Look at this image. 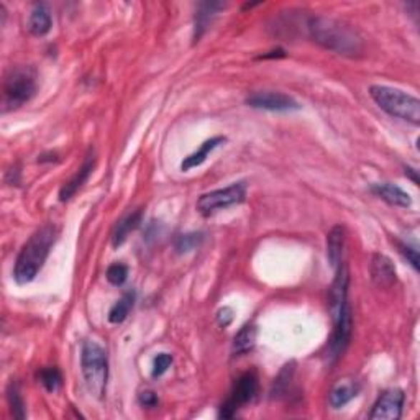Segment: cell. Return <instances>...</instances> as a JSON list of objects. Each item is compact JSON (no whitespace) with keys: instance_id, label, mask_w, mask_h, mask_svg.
Listing matches in <instances>:
<instances>
[{"instance_id":"cell-18","label":"cell","mask_w":420,"mask_h":420,"mask_svg":"<svg viewBox=\"0 0 420 420\" xmlns=\"http://www.w3.org/2000/svg\"><path fill=\"white\" fill-rule=\"evenodd\" d=\"M225 141H226L225 136H214V138H210V140L204 141L197 151H194L187 158H184V161L181 163V171H191V169L197 168V166L204 164L206 163V159L209 158V154Z\"/></svg>"},{"instance_id":"cell-14","label":"cell","mask_w":420,"mask_h":420,"mask_svg":"<svg viewBox=\"0 0 420 420\" xmlns=\"http://www.w3.org/2000/svg\"><path fill=\"white\" fill-rule=\"evenodd\" d=\"M225 9L222 2H201L197 5V12L194 19V41H199L204 33L209 30L212 21L220 10Z\"/></svg>"},{"instance_id":"cell-11","label":"cell","mask_w":420,"mask_h":420,"mask_svg":"<svg viewBox=\"0 0 420 420\" xmlns=\"http://www.w3.org/2000/svg\"><path fill=\"white\" fill-rule=\"evenodd\" d=\"M335 279L331 283L330 292H329V306L331 319H335L336 315L341 312V309L348 306V283H350V276H348V269L345 261L335 269Z\"/></svg>"},{"instance_id":"cell-21","label":"cell","mask_w":420,"mask_h":420,"mask_svg":"<svg viewBox=\"0 0 420 420\" xmlns=\"http://www.w3.org/2000/svg\"><path fill=\"white\" fill-rule=\"evenodd\" d=\"M256 344V329L255 325H245L234 339V353L235 355H246L250 353Z\"/></svg>"},{"instance_id":"cell-17","label":"cell","mask_w":420,"mask_h":420,"mask_svg":"<svg viewBox=\"0 0 420 420\" xmlns=\"http://www.w3.org/2000/svg\"><path fill=\"white\" fill-rule=\"evenodd\" d=\"M358 391H360V386H358L356 381L353 379H344L339 381L334 386V389L330 391L329 402L334 409H341L345 407L351 399H355L358 396Z\"/></svg>"},{"instance_id":"cell-23","label":"cell","mask_w":420,"mask_h":420,"mask_svg":"<svg viewBox=\"0 0 420 420\" xmlns=\"http://www.w3.org/2000/svg\"><path fill=\"white\" fill-rule=\"evenodd\" d=\"M5 392H7V402H9L12 416L19 420H24L26 417V411H25V402H24V397H21L19 383L14 379L10 381L7 386V391Z\"/></svg>"},{"instance_id":"cell-8","label":"cell","mask_w":420,"mask_h":420,"mask_svg":"<svg viewBox=\"0 0 420 420\" xmlns=\"http://www.w3.org/2000/svg\"><path fill=\"white\" fill-rule=\"evenodd\" d=\"M245 102L246 105H250L251 109L269 110V112H292V110L301 109V105L297 104L294 97L278 91L253 92L246 97Z\"/></svg>"},{"instance_id":"cell-7","label":"cell","mask_w":420,"mask_h":420,"mask_svg":"<svg viewBox=\"0 0 420 420\" xmlns=\"http://www.w3.org/2000/svg\"><path fill=\"white\" fill-rule=\"evenodd\" d=\"M258 392V378L255 373H245L235 381L234 388L230 391V396L220 407V419H231L243 406L255 399Z\"/></svg>"},{"instance_id":"cell-25","label":"cell","mask_w":420,"mask_h":420,"mask_svg":"<svg viewBox=\"0 0 420 420\" xmlns=\"http://www.w3.org/2000/svg\"><path fill=\"white\" fill-rule=\"evenodd\" d=\"M204 241V234H187L181 235L174 243V248L178 253H189L201 245Z\"/></svg>"},{"instance_id":"cell-30","label":"cell","mask_w":420,"mask_h":420,"mask_svg":"<svg viewBox=\"0 0 420 420\" xmlns=\"http://www.w3.org/2000/svg\"><path fill=\"white\" fill-rule=\"evenodd\" d=\"M138 401L143 407H156L158 406V396L153 391H141L138 396Z\"/></svg>"},{"instance_id":"cell-5","label":"cell","mask_w":420,"mask_h":420,"mask_svg":"<svg viewBox=\"0 0 420 420\" xmlns=\"http://www.w3.org/2000/svg\"><path fill=\"white\" fill-rule=\"evenodd\" d=\"M36 71L31 66H19L5 74L2 87V110L20 109L36 94Z\"/></svg>"},{"instance_id":"cell-4","label":"cell","mask_w":420,"mask_h":420,"mask_svg":"<svg viewBox=\"0 0 420 420\" xmlns=\"http://www.w3.org/2000/svg\"><path fill=\"white\" fill-rule=\"evenodd\" d=\"M81 368L91 394L104 399L109 379V356L105 348L97 341H84L81 350Z\"/></svg>"},{"instance_id":"cell-20","label":"cell","mask_w":420,"mask_h":420,"mask_svg":"<svg viewBox=\"0 0 420 420\" xmlns=\"http://www.w3.org/2000/svg\"><path fill=\"white\" fill-rule=\"evenodd\" d=\"M141 215H143L141 210H136V212H131L130 215H126L125 219L120 220L117 226H115L114 235H112V243L115 248L120 246L121 243L126 240V236H129L131 231L141 224Z\"/></svg>"},{"instance_id":"cell-33","label":"cell","mask_w":420,"mask_h":420,"mask_svg":"<svg viewBox=\"0 0 420 420\" xmlns=\"http://www.w3.org/2000/svg\"><path fill=\"white\" fill-rule=\"evenodd\" d=\"M407 174L412 178L414 184H419V178H417V171H416V169H412L411 166H407V168H406V176H407Z\"/></svg>"},{"instance_id":"cell-26","label":"cell","mask_w":420,"mask_h":420,"mask_svg":"<svg viewBox=\"0 0 420 420\" xmlns=\"http://www.w3.org/2000/svg\"><path fill=\"white\" fill-rule=\"evenodd\" d=\"M292 373H294V364L292 363L286 364L284 369L279 373L278 379H276V383L273 386V396L274 397H279L287 389V386H289V383H291Z\"/></svg>"},{"instance_id":"cell-1","label":"cell","mask_w":420,"mask_h":420,"mask_svg":"<svg viewBox=\"0 0 420 420\" xmlns=\"http://www.w3.org/2000/svg\"><path fill=\"white\" fill-rule=\"evenodd\" d=\"M307 30L312 40L329 51L348 58H356L363 53V38L345 21L330 16H312L307 21Z\"/></svg>"},{"instance_id":"cell-22","label":"cell","mask_w":420,"mask_h":420,"mask_svg":"<svg viewBox=\"0 0 420 420\" xmlns=\"http://www.w3.org/2000/svg\"><path fill=\"white\" fill-rule=\"evenodd\" d=\"M135 304V291H129L125 292L120 299L115 302V306L110 309L109 312V322L110 324H121L124 320L129 317V314L131 311Z\"/></svg>"},{"instance_id":"cell-31","label":"cell","mask_w":420,"mask_h":420,"mask_svg":"<svg viewBox=\"0 0 420 420\" xmlns=\"http://www.w3.org/2000/svg\"><path fill=\"white\" fill-rule=\"evenodd\" d=\"M231 320H234V311H231L230 307H224L220 309L219 314H217V322L220 327H229L231 324Z\"/></svg>"},{"instance_id":"cell-13","label":"cell","mask_w":420,"mask_h":420,"mask_svg":"<svg viewBox=\"0 0 420 420\" xmlns=\"http://www.w3.org/2000/svg\"><path fill=\"white\" fill-rule=\"evenodd\" d=\"M371 279L378 287H391L396 281V268L388 256L376 253L371 258Z\"/></svg>"},{"instance_id":"cell-24","label":"cell","mask_w":420,"mask_h":420,"mask_svg":"<svg viewBox=\"0 0 420 420\" xmlns=\"http://www.w3.org/2000/svg\"><path fill=\"white\" fill-rule=\"evenodd\" d=\"M36 378L48 392H56L61 388V384H63V376H61L56 366L41 368L40 371H38Z\"/></svg>"},{"instance_id":"cell-10","label":"cell","mask_w":420,"mask_h":420,"mask_svg":"<svg viewBox=\"0 0 420 420\" xmlns=\"http://www.w3.org/2000/svg\"><path fill=\"white\" fill-rule=\"evenodd\" d=\"M351 329H353V320H351V309L350 304L341 309V312L334 319V335L330 340V356L331 358H340L344 355V351L350 345L351 340Z\"/></svg>"},{"instance_id":"cell-16","label":"cell","mask_w":420,"mask_h":420,"mask_svg":"<svg viewBox=\"0 0 420 420\" xmlns=\"http://www.w3.org/2000/svg\"><path fill=\"white\" fill-rule=\"evenodd\" d=\"M345 248V229L341 225H335L327 235V256L331 268L336 269L344 263Z\"/></svg>"},{"instance_id":"cell-27","label":"cell","mask_w":420,"mask_h":420,"mask_svg":"<svg viewBox=\"0 0 420 420\" xmlns=\"http://www.w3.org/2000/svg\"><path fill=\"white\" fill-rule=\"evenodd\" d=\"M126 278H129V268H126L125 264L121 263L110 264L107 269V279L110 284L121 286L126 281Z\"/></svg>"},{"instance_id":"cell-28","label":"cell","mask_w":420,"mask_h":420,"mask_svg":"<svg viewBox=\"0 0 420 420\" xmlns=\"http://www.w3.org/2000/svg\"><path fill=\"white\" fill-rule=\"evenodd\" d=\"M171 363H173V356H171L169 353H159V355L154 358V361H153V376L154 378H159V376H163L166 371H168Z\"/></svg>"},{"instance_id":"cell-2","label":"cell","mask_w":420,"mask_h":420,"mask_svg":"<svg viewBox=\"0 0 420 420\" xmlns=\"http://www.w3.org/2000/svg\"><path fill=\"white\" fill-rule=\"evenodd\" d=\"M56 236L58 230L53 224L43 225L30 236L16 256L14 268V278L16 283L29 284L36 278L49 256L53 245L56 243Z\"/></svg>"},{"instance_id":"cell-3","label":"cell","mask_w":420,"mask_h":420,"mask_svg":"<svg viewBox=\"0 0 420 420\" xmlns=\"http://www.w3.org/2000/svg\"><path fill=\"white\" fill-rule=\"evenodd\" d=\"M369 96L391 117L409 121L412 125L420 124V101L412 94L389 86L374 84L369 87Z\"/></svg>"},{"instance_id":"cell-9","label":"cell","mask_w":420,"mask_h":420,"mask_svg":"<svg viewBox=\"0 0 420 420\" xmlns=\"http://www.w3.org/2000/svg\"><path fill=\"white\" fill-rule=\"evenodd\" d=\"M406 394L402 389H388L378 397L369 412L371 420H397L402 416Z\"/></svg>"},{"instance_id":"cell-19","label":"cell","mask_w":420,"mask_h":420,"mask_svg":"<svg viewBox=\"0 0 420 420\" xmlns=\"http://www.w3.org/2000/svg\"><path fill=\"white\" fill-rule=\"evenodd\" d=\"M53 26V19L51 14L46 5H36L35 9L31 10L30 19H29V30L33 36H45L46 33H49Z\"/></svg>"},{"instance_id":"cell-29","label":"cell","mask_w":420,"mask_h":420,"mask_svg":"<svg viewBox=\"0 0 420 420\" xmlns=\"http://www.w3.org/2000/svg\"><path fill=\"white\" fill-rule=\"evenodd\" d=\"M397 248H399L401 255L407 259V263H411V266L419 271V251L414 246H409L407 243L397 241Z\"/></svg>"},{"instance_id":"cell-6","label":"cell","mask_w":420,"mask_h":420,"mask_svg":"<svg viewBox=\"0 0 420 420\" xmlns=\"http://www.w3.org/2000/svg\"><path fill=\"white\" fill-rule=\"evenodd\" d=\"M246 199V184L245 182H235L225 189L210 191L207 194H202L197 201V210L204 217L220 212V210L239 206L245 202Z\"/></svg>"},{"instance_id":"cell-32","label":"cell","mask_w":420,"mask_h":420,"mask_svg":"<svg viewBox=\"0 0 420 420\" xmlns=\"http://www.w3.org/2000/svg\"><path fill=\"white\" fill-rule=\"evenodd\" d=\"M283 58L286 56V53L283 49H278V51H271V54H263V56H259V59H268V58Z\"/></svg>"},{"instance_id":"cell-12","label":"cell","mask_w":420,"mask_h":420,"mask_svg":"<svg viewBox=\"0 0 420 420\" xmlns=\"http://www.w3.org/2000/svg\"><path fill=\"white\" fill-rule=\"evenodd\" d=\"M94 166H96V154H94V151L91 150L89 154L86 156L84 163H82L81 168L77 169V173L68 182H66L63 187H61V191H59V201L61 202L69 201V199L73 197L76 192L86 184V181L89 179V176L92 173Z\"/></svg>"},{"instance_id":"cell-15","label":"cell","mask_w":420,"mask_h":420,"mask_svg":"<svg viewBox=\"0 0 420 420\" xmlns=\"http://www.w3.org/2000/svg\"><path fill=\"white\" fill-rule=\"evenodd\" d=\"M371 191L376 196L383 199L384 202L391 204L396 207H411L412 199L407 194L404 189H401L399 186L391 184V182H381V184H373Z\"/></svg>"}]
</instances>
